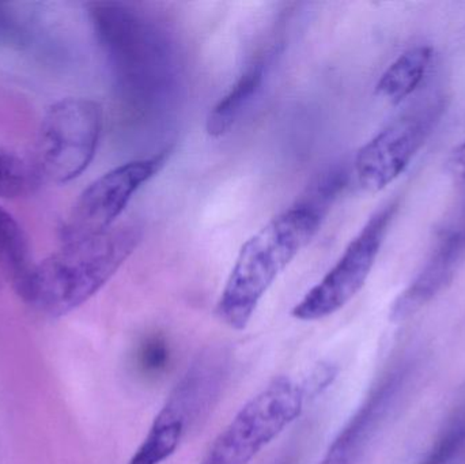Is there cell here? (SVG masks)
Returning <instances> with one entry per match:
<instances>
[{
	"instance_id": "cell-6",
	"label": "cell",
	"mask_w": 465,
	"mask_h": 464,
	"mask_svg": "<svg viewBox=\"0 0 465 464\" xmlns=\"http://www.w3.org/2000/svg\"><path fill=\"white\" fill-rule=\"evenodd\" d=\"M398 209L399 201L393 199L371 214L335 266L292 308V318L301 321H322L339 312L360 293L376 264Z\"/></svg>"
},
{
	"instance_id": "cell-17",
	"label": "cell",
	"mask_w": 465,
	"mask_h": 464,
	"mask_svg": "<svg viewBox=\"0 0 465 464\" xmlns=\"http://www.w3.org/2000/svg\"><path fill=\"white\" fill-rule=\"evenodd\" d=\"M347 180L349 173L343 166H332L313 180L297 203L325 218L336 199L346 188Z\"/></svg>"
},
{
	"instance_id": "cell-22",
	"label": "cell",
	"mask_w": 465,
	"mask_h": 464,
	"mask_svg": "<svg viewBox=\"0 0 465 464\" xmlns=\"http://www.w3.org/2000/svg\"><path fill=\"white\" fill-rule=\"evenodd\" d=\"M319 464H354L350 462V460L344 459V458L339 457V455L331 454V452L327 451L325 454L324 459L322 460Z\"/></svg>"
},
{
	"instance_id": "cell-11",
	"label": "cell",
	"mask_w": 465,
	"mask_h": 464,
	"mask_svg": "<svg viewBox=\"0 0 465 464\" xmlns=\"http://www.w3.org/2000/svg\"><path fill=\"white\" fill-rule=\"evenodd\" d=\"M399 387L401 375H391L385 379L347 422L346 427L339 432L328 452L357 464L361 452L368 446L382 420L387 416Z\"/></svg>"
},
{
	"instance_id": "cell-7",
	"label": "cell",
	"mask_w": 465,
	"mask_h": 464,
	"mask_svg": "<svg viewBox=\"0 0 465 464\" xmlns=\"http://www.w3.org/2000/svg\"><path fill=\"white\" fill-rule=\"evenodd\" d=\"M171 150L122 163L84 188L62 228L63 242L101 236L114 228L135 193L157 176L168 163Z\"/></svg>"
},
{
	"instance_id": "cell-21",
	"label": "cell",
	"mask_w": 465,
	"mask_h": 464,
	"mask_svg": "<svg viewBox=\"0 0 465 464\" xmlns=\"http://www.w3.org/2000/svg\"><path fill=\"white\" fill-rule=\"evenodd\" d=\"M445 172L456 184L465 183V141L450 152L445 163Z\"/></svg>"
},
{
	"instance_id": "cell-9",
	"label": "cell",
	"mask_w": 465,
	"mask_h": 464,
	"mask_svg": "<svg viewBox=\"0 0 465 464\" xmlns=\"http://www.w3.org/2000/svg\"><path fill=\"white\" fill-rule=\"evenodd\" d=\"M232 370V353L221 345L198 354L177 381L160 413L176 420L185 430L209 417L223 395Z\"/></svg>"
},
{
	"instance_id": "cell-5",
	"label": "cell",
	"mask_w": 465,
	"mask_h": 464,
	"mask_svg": "<svg viewBox=\"0 0 465 464\" xmlns=\"http://www.w3.org/2000/svg\"><path fill=\"white\" fill-rule=\"evenodd\" d=\"M103 124V108L90 98H63L49 106L38 131L40 173L57 184L78 179L94 160Z\"/></svg>"
},
{
	"instance_id": "cell-3",
	"label": "cell",
	"mask_w": 465,
	"mask_h": 464,
	"mask_svg": "<svg viewBox=\"0 0 465 464\" xmlns=\"http://www.w3.org/2000/svg\"><path fill=\"white\" fill-rule=\"evenodd\" d=\"M324 220L295 202L249 237L218 300L220 321L235 331H243L271 286L319 233Z\"/></svg>"
},
{
	"instance_id": "cell-10",
	"label": "cell",
	"mask_w": 465,
	"mask_h": 464,
	"mask_svg": "<svg viewBox=\"0 0 465 464\" xmlns=\"http://www.w3.org/2000/svg\"><path fill=\"white\" fill-rule=\"evenodd\" d=\"M465 255V223L440 240L428 262L391 308V321H406L447 288Z\"/></svg>"
},
{
	"instance_id": "cell-23",
	"label": "cell",
	"mask_w": 465,
	"mask_h": 464,
	"mask_svg": "<svg viewBox=\"0 0 465 464\" xmlns=\"http://www.w3.org/2000/svg\"><path fill=\"white\" fill-rule=\"evenodd\" d=\"M278 464H289V462H287V460H283V462H278Z\"/></svg>"
},
{
	"instance_id": "cell-8",
	"label": "cell",
	"mask_w": 465,
	"mask_h": 464,
	"mask_svg": "<svg viewBox=\"0 0 465 464\" xmlns=\"http://www.w3.org/2000/svg\"><path fill=\"white\" fill-rule=\"evenodd\" d=\"M436 101L403 114L361 147L354 161L358 183L368 193H380L409 168L444 114Z\"/></svg>"
},
{
	"instance_id": "cell-14",
	"label": "cell",
	"mask_w": 465,
	"mask_h": 464,
	"mask_svg": "<svg viewBox=\"0 0 465 464\" xmlns=\"http://www.w3.org/2000/svg\"><path fill=\"white\" fill-rule=\"evenodd\" d=\"M32 269L24 231L15 218L0 207V270L16 293L24 288Z\"/></svg>"
},
{
	"instance_id": "cell-1",
	"label": "cell",
	"mask_w": 465,
	"mask_h": 464,
	"mask_svg": "<svg viewBox=\"0 0 465 464\" xmlns=\"http://www.w3.org/2000/svg\"><path fill=\"white\" fill-rule=\"evenodd\" d=\"M90 18L120 100L141 114L165 105L180 78V57L169 33L127 3H93Z\"/></svg>"
},
{
	"instance_id": "cell-2",
	"label": "cell",
	"mask_w": 465,
	"mask_h": 464,
	"mask_svg": "<svg viewBox=\"0 0 465 464\" xmlns=\"http://www.w3.org/2000/svg\"><path fill=\"white\" fill-rule=\"evenodd\" d=\"M141 242L136 226H114L101 236L63 242L33 266L19 297L52 318H62L94 297Z\"/></svg>"
},
{
	"instance_id": "cell-20",
	"label": "cell",
	"mask_w": 465,
	"mask_h": 464,
	"mask_svg": "<svg viewBox=\"0 0 465 464\" xmlns=\"http://www.w3.org/2000/svg\"><path fill=\"white\" fill-rule=\"evenodd\" d=\"M336 376H338V368L331 362H320L316 365L308 379L302 381L309 400L319 397L325 390L330 389Z\"/></svg>"
},
{
	"instance_id": "cell-16",
	"label": "cell",
	"mask_w": 465,
	"mask_h": 464,
	"mask_svg": "<svg viewBox=\"0 0 465 464\" xmlns=\"http://www.w3.org/2000/svg\"><path fill=\"white\" fill-rule=\"evenodd\" d=\"M41 173L15 153L0 147V199H19L30 195L38 185Z\"/></svg>"
},
{
	"instance_id": "cell-13",
	"label": "cell",
	"mask_w": 465,
	"mask_h": 464,
	"mask_svg": "<svg viewBox=\"0 0 465 464\" xmlns=\"http://www.w3.org/2000/svg\"><path fill=\"white\" fill-rule=\"evenodd\" d=\"M433 59V49L417 45L399 54L380 76L376 94L392 105H399L410 97L428 75Z\"/></svg>"
},
{
	"instance_id": "cell-18",
	"label": "cell",
	"mask_w": 465,
	"mask_h": 464,
	"mask_svg": "<svg viewBox=\"0 0 465 464\" xmlns=\"http://www.w3.org/2000/svg\"><path fill=\"white\" fill-rule=\"evenodd\" d=\"M135 364L147 378L163 375L171 364V348L163 335H149L136 349Z\"/></svg>"
},
{
	"instance_id": "cell-4",
	"label": "cell",
	"mask_w": 465,
	"mask_h": 464,
	"mask_svg": "<svg viewBox=\"0 0 465 464\" xmlns=\"http://www.w3.org/2000/svg\"><path fill=\"white\" fill-rule=\"evenodd\" d=\"M302 383L278 376L240 409L199 464H249L302 414Z\"/></svg>"
},
{
	"instance_id": "cell-19",
	"label": "cell",
	"mask_w": 465,
	"mask_h": 464,
	"mask_svg": "<svg viewBox=\"0 0 465 464\" xmlns=\"http://www.w3.org/2000/svg\"><path fill=\"white\" fill-rule=\"evenodd\" d=\"M465 446V414L450 425L420 464H448Z\"/></svg>"
},
{
	"instance_id": "cell-15",
	"label": "cell",
	"mask_w": 465,
	"mask_h": 464,
	"mask_svg": "<svg viewBox=\"0 0 465 464\" xmlns=\"http://www.w3.org/2000/svg\"><path fill=\"white\" fill-rule=\"evenodd\" d=\"M187 430L176 420L158 413L144 440L127 464H163L179 449Z\"/></svg>"
},
{
	"instance_id": "cell-12",
	"label": "cell",
	"mask_w": 465,
	"mask_h": 464,
	"mask_svg": "<svg viewBox=\"0 0 465 464\" xmlns=\"http://www.w3.org/2000/svg\"><path fill=\"white\" fill-rule=\"evenodd\" d=\"M267 59V54H260V56L252 60L240 74L232 89L210 111L206 120V130L210 136L221 138L226 135L234 127L243 111L256 98L264 84Z\"/></svg>"
}]
</instances>
